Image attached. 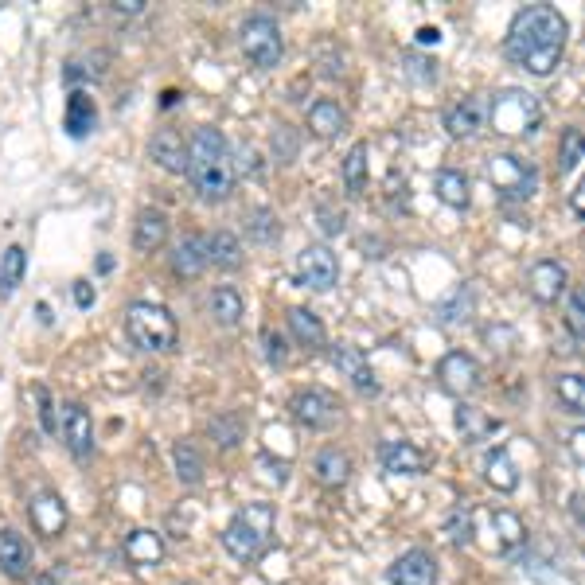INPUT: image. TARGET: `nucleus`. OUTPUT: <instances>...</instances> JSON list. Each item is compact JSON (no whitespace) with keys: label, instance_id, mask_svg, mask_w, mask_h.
<instances>
[{"label":"nucleus","instance_id":"f3484780","mask_svg":"<svg viewBox=\"0 0 585 585\" xmlns=\"http://www.w3.org/2000/svg\"><path fill=\"white\" fill-rule=\"evenodd\" d=\"M28 515H32V527L43 539H59L67 531V504L55 492H39L32 507H28Z\"/></svg>","mask_w":585,"mask_h":585},{"label":"nucleus","instance_id":"864d4df0","mask_svg":"<svg viewBox=\"0 0 585 585\" xmlns=\"http://www.w3.org/2000/svg\"><path fill=\"white\" fill-rule=\"evenodd\" d=\"M36 585H59V582H55V574H39Z\"/></svg>","mask_w":585,"mask_h":585},{"label":"nucleus","instance_id":"ddd939ff","mask_svg":"<svg viewBox=\"0 0 585 585\" xmlns=\"http://www.w3.org/2000/svg\"><path fill=\"white\" fill-rule=\"evenodd\" d=\"M390 582L394 585H437V558L422 550V546H414V550H406L394 566H390Z\"/></svg>","mask_w":585,"mask_h":585},{"label":"nucleus","instance_id":"20e7f679","mask_svg":"<svg viewBox=\"0 0 585 585\" xmlns=\"http://www.w3.org/2000/svg\"><path fill=\"white\" fill-rule=\"evenodd\" d=\"M125 332L141 351H172L180 344L176 316L156 301H133L125 312Z\"/></svg>","mask_w":585,"mask_h":585},{"label":"nucleus","instance_id":"dca6fc26","mask_svg":"<svg viewBox=\"0 0 585 585\" xmlns=\"http://www.w3.org/2000/svg\"><path fill=\"white\" fill-rule=\"evenodd\" d=\"M445 133L453 137V141H472L480 129H484V102H476V98H461V102H453L449 110H445Z\"/></svg>","mask_w":585,"mask_h":585},{"label":"nucleus","instance_id":"7c9ffc66","mask_svg":"<svg viewBox=\"0 0 585 585\" xmlns=\"http://www.w3.org/2000/svg\"><path fill=\"white\" fill-rule=\"evenodd\" d=\"M207 258L219 266V270H238L242 266V242L231 231H215L207 238Z\"/></svg>","mask_w":585,"mask_h":585},{"label":"nucleus","instance_id":"e433bc0d","mask_svg":"<svg viewBox=\"0 0 585 585\" xmlns=\"http://www.w3.org/2000/svg\"><path fill=\"white\" fill-rule=\"evenodd\" d=\"M344 184H348L351 195L367 192V141L351 145L348 156H344Z\"/></svg>","mask_w":585,"mask_h":585},{"label":"nucleus","instance_id":"5fc2aeb1","mask_svg":"<svg viewBox=\"0 0 585 585\" xmlns=\"http://www.w3.org/2000/svg\"><path fill=\"white\" fill-rule=\"evenodd\" d=\"M180 585H192V582H180Z\"/></svg>","mask_w":585,"mask_h":585},{"label":"nucleus","instance_id":"2f4dec72","mask_svg":"<svg viewBox=\"0 0 585 585\" xmlns=\"http://www.w3.org/2000/svg\"><path fill=\"white\" fill-rule=\"evenodd\" d=\"M242 312H246V301H242V293H238L234 285H219V289L211 293V316H215L223 328H234V324L242 320Z\"/></svg>","mask_w":585,"mask_h":585},{"label":"nucleus","instance_id":"bb28decb","mask_svg":"<svg viewBox=\"0 0 585 585\" xmlns=\"http://www.w3.org/2000/svg\"><path fill=\"white\" fill-rule=\"evenodd\" d=\"M457 429H461V437H465L468 445H476V441H488V437L500 429V422H496L488 410L461 402V406H457Z\"/></svg>","mask_w":585,"mask_h":585},{"label":"nucleus","instance_id":"3c124183","mask_svg":"<svg viewBox=\"0 0 585 585\" xmlns=\"http://www.w3.org/2000/svg\"><path fill=\"white\" fill-rule=\"evenodd\" d=\"M570 207H574V215H582V211H585V188H582V184L570 192Z\"/></svg>","mask_w":585,"mask_h":585},{"label":"nucleus","instance_id":"4c0bfd02","mask_svg":"<svg viewBox=\"0 0 585 585\" xmlns=\"http://www.w3.org/2000/svg\"><path fill=\"white\" fill-rule=\"evenodd\" d=\"M585 160V137H582V129H566L562 133V145H558V172L562 176H570V172H578V164Z\"/></svg>","mask_w":585,"mask_h":585},{"label":"nucleus","instance_id":"a19ab883","mask_svg":"<svg viewBox=\"0 0 585 585\" xmlns=\"http://www.w3.org/2000/svg\"><path fill=\"white\" fill-rule=\"evenodd\" d=\"M585 301H582V289L578 285H570L566 289V328H570V336L574 340H582L585 336Z\"/></svg>","mask_w":585,"mask_h":585},{"label":"nucleus","instance_id":"c85d7f7f","mask_svg":"<svg viewBox=\"0 0 585 585\" xmlns=\"http://www.w3.org/2000/svg\"><path fill=\"white\" fill-rule=\"evenodd\" d=\"M433 192L445 207H468V176L461 168H441L433 176Z\"/></svg>","mask_w":585,"mask_h":585},{"label":"nucleus","instance_id":"79ce46f5","mask_svg":"<svg viewBox=\"0 0 585 585\" xmlns=\"http://www.w3.org/2000/svg\"><path fill=\"white\" fill-rule=\"evenodd\" d=\"M437 316L445 320V324H465L468 316H472V293L468 289H461V293H453L441 309H437Z\"/></svg>","mask_w":585,"mask_h":585},{"label":"nucleus","instance_id":"a18cd8bd","mask_svg":"<svg viewBox=\"0 0 585 585\" xmlns=\"http://www.w3.org/2000/svg\"><path fill=\"white\" fill-rule=\"evenodd\" d=\"M36 398H39V418H43V429L47 433H55V402H51V394L43 387H36Z\"/></svg>","mask_w":585,"mask_h":585},{"label":"nucleus","instance_id":"c756f323","mask_svg":"<svg viewBox=\"0 0 585 585\" xmlns=\"http://www.w3.org/2000/svg\"><path fill=\"white\" fill-rule=\"evenodd\" d=\"M554 398L562 402V410L570 418H582L585 414V379L578 371H566V375H554Z\"/></svg>","mask_w":585,"mask_h":585},{"label":"nucleus","instance_id":"603ef678","mask_svg":"<svg viewBox=\"0 0 585 585\" xmlns=\"http://www.w3.org/2000/svg\"><path fill=\"white\" fill-rule=\"evenodd\" d=\"M582 441H585V433L582 429H574V433H570V453H574V461H582Z\"/></svg>","mask_w":585,"mask_h":585},{"label":"nucleus","instance_id":"6e6552de","mask_svg":"<svg viewBox=\"0 0 585 585\" xmlns=\"http://www.w3.org/2000/svg\"><path fill=\"white\" fill-rule=\"evenodd\" d=\"M293 418L305 429H332L340 422V398L324 387H305L289 398Z\"/></svg>","mask_w":585,"mask_h":585},{"label":"nucleus","instance_id":"58836bf2","mask_svg":"<svg viewBox=\"0 0 585 585\" xmlns=\"http://www.w3.org/2000/svg\"><path fill=\"white\" fill-rule=\"evenodd\" d=\"M207 429H211V437L219 441V449H234V445L242 441V433H246V422H242V414H231V410H227V414H215Z\"/></svg>","mask_w":585,"mask_h":585},{"label":"nucleus","instance_id":"f03ea898","mask_svg":"<svg viewBox=\"0 0 585 585\" xmlns=\"http://www.w3.org/2000/svg\"><path fill=\"white\" fill-rule=\"evenodd\" d=\"M188 176H192V188L203 203L231 199L238 168H234L231 145H227V137L219 129L199 125L192 133V145H188Z\"/></svg>","mask_w":585,"mask_h":585},{"label":"nucleus","instance_id":"c9c22d12","mask_svg":"<svg viewBox=\"0 0 585 585\" xmlns=\"http://www.w3.org/2000/svg\"><path fill=\"white\" fill-rule=\"evenodd\" d=\"M172 465H176V476L184 484H199L203 480V453L195 449L192 441H176L172 445Z\"/></svg>","mask_w":585,"mask_h":585},{"label":"nucleus","instance_id":"9b49d317","mask_svg":"<svg viewBox=\"0 0 585 585\" xmlns=\"http://www.w3.org/2000/svg\"><path fill=\"white\" fill-rule=\"evenodd\" d=\"M527 289H531V297H535L539 305H554V301L566 297V289H570V273H566L562 262L543 258V262H535V266L527 270Z\"/></svg>","mask_w":585,"mask_h":585},{"label":"nucleus","instance_id":"cd10ccee","mask_svg":"<svg viewBox=\"0 0 585 585\" xmlns=\"http://www.w3.org/2000/svg\"><path fill=\"white\" fill-rule=\"evenodd\" d=\"M484 480L496 488V492H515L519 488V468L511 461L507 449H492L488 461H484Z\"/></svg>","mask_w":585,"mask_h":585},{"label":"nucleus","instance_id":"aec40b11","mask_svg":"<svg viewBox=\"0 0 585 585\" xmlns=\"http://www.w3.org/2000/svg\"><path fill=\"white\" fill-rule=\"evenodd\" d=\"M0 570L12 578V582H24L32 574V546L24 535L16 531H0Z\"/></svg>","mask_w":585,"mask_h":585},{"label":"nucleus","instance_id":"423d86ee","mask_svg":"<svg viewBox=\"0 0 585 585\" xmlns=\"http://www.w3.org/2000/svg\"><path fill=\"white\" fill-rule=\"evenodd\" d=\"M238 47H242V55L250 59V67H258V71H273V67L281 63V51H285L281 28L273 24L270 16H262V12L242 20V28H238Z\"/></svg>","mask_w":585,"mask_h":585},{"label":"nucleus","instance_id":"0eeeda50","mask_svg":"<svg viewBox=\"0 0 585 585\" xmlns=\"http://www.w3.org/2000/svg\"><path fill=\"white\" fill-rule=\"evenodd\" d=\"M484 172H488L492 188L504 195V199H531L535 188H539V172H535V164L523 160V156H515V153L488 156Z\"/></svg>","mask_w":585,"mask_h":585},{"label":"nucleus","instance_id":"b1692460","mask_svg":"<svg viewBox=\"0 0 585 585\" xmlns=\"http://www.w3.org/2000/svg\"><path fill=\"white\" fill-rule=\"evenodd\" d=\"M312 472H316V480L324 484V488H344L351 476V461L344 449H336V445H328V449H320L316 457H312Z\"/></svg>","mask_w":585,"mask_h":585},{"label":"nucleus","instance_id":"1a4fd4ad","mask_svg":"<svg viewBox=\"0 0 585 585\" xmlns=\"http://www.w3.org/2000/svg\"><path fill=\"white\" fill-rule=\"evenodd\" d=\"M297 277H301V285L324 293V289L336 285L340 262H336V254H332L324 242H309V246H301V254H297Z\"/></svg>","mask_w":585,"mask_h":585},{"label":"nucleus","instance_id":"49530a36","mask_svg":"<svg viewBox=\"0 0 585 585\" xmlns=\"http://www.w3.org/2000/svg\"><path fill=\"white\" fill-rule=\"evenodd\" d=\"M273 137L281 141V153L273 156V160H285V164H289L293 153H297V145H293V129H289V125H277V133H273Z\"/></svg>","mask_w":585,"mask_h":585},{"label":"nucleus","instance_id":"a878e982","mask_svg":"<svg viewBox=\"0 0 585 585\" xmlns=\"http://www.w3.org/2000/svg\"><path fill=\"white\" fill-rule=\"evenodd\" d=\"M63 125H67L71 137L94 133V125H98V106H94V98H90L86 90H75V94L67 98V117H63Z\"/></svg>","mask_w":585,"mask_h":585},{"label":"nucleus","instance_id":"37998d69","mask_svg":"<svg viewBox=\"0 0 585 585\" xmlns=\"http://www.w3.org/2000/svg\"><path fill=\"white\" fill-rule=\"evenodd\" d=\"M316 219H320V231L324 234H344V227H348L344 207H332V203H320L316 207Z\"/></svg>","mask_w":585,"mask_h":585},{"label":"nucleus","instance_id":"a211bd4d","mask_svg":"<svg viewBox=\"0 0 585 585\" xmlns=\"http://www.w3.org/2000/svg\"><path fill=\"white\" fill-rule=\"evenodd\" d=\"M168 231H172L168 215H164L160 207H145V211L137 215V223H133V246H137L141 254H156V250L168 242Z\"/></svg>","mask_w":585,"mask_h":585},{"label":"nucleus","instance_id":"c03bdc74","mask_svg":"<svg viewBox=\"0 0 585 585\" xmlns=\"http://www.w3.org/2000/svg\"><path fill=\"white\" fill-rule=\"evenodd\" d=\"M262 344H266V359H270L273 367H285V363H289V351H285V340H281V332L266 328V332H262Z\"/></svg>","mask_w":585,"mask_h":585},{"label":"nucleus","instance_id":"de8ad7c7","mask_svg":"<svg viewBox=\"0 0 585 585\" xmlns=\"http://www.w3.org/2000/svg\"><path fill=\"white\" fill-rule=\"evenodd\" d=\"M94 301H98L94 285H90V281H78V285H75V305H78V309H90Z\"/></svg>","mask_w":585,"mask_h":585},{"label":"nucleus","instance_id":"f257e3e1","mask_svg":"<svg viewBox=\"0 0 585 585\" xmlns=\"http://www.w3.org/2000/svg\"><path fill=\"white\" fill-rule=\"evenodd\" d=\"M566 39H570V28H566V16L550 4H531L523 12H515L511 28H507V59L515 67H523L527 75H554V67L562 63L566 55Z\"/></svg>","mask_w":585,"mask_h":585},{"label":"nucleus","instance_id":"f704fd0d","mask_svg":"<svg viewBox=\"0 0 585 585\" xmlns=\"http://www.w3.org/2000/svg\"><path fill=\"white\" fill-rule=\"evenodd\" d=\"M492 527H496V550H515V546L527 539V527L515 511H492Z\"/></svg>","mask_w":585,"mask_h":585},{"label":"nucleus","instance_id":"09e8293b","mask_svg":"<svg viewBox=\"0 0 585 585\" xmlns=\"http://www.w3.org/2000/svg\"><path fill=\"white\" fill-rule=\"evenodd\" d=\"M145 8V0H117L114 4V12H125V16H137Z\"/></svg>","mask_w":585,"mask_h":585},{"label":"nucleus","instance_id":"2eb2a0df","mask_svg":"<svg viewBox=\"0 0 585 585\" xmlns=\"http://www.w3.org/2000/svg\"><path fill=\"white\" fill-rule=\"evenodd\" d=\"M149 156L164 172H172V176L188 172V145H184V137L176 129H156L153 141H149Z\"/></svg>","mask_w":585,"mask_h":585},{"label":"nucleus","instance_id":"412c9836","mask_svg":"<svg viewBox=\"0 0 585 585\" xmlns=\"http://www.w3.org/2000/svg\"><path fill=\"white\" fill-rule=\"evenodd\" d=\"M379 461L387 472H398V476H422L426 472V453L414 449L410 441H383L379 445Z\"/></svg>","mask_w":585,"mask_h":585},{"label":"nucleus","instance_id":"473e14b6","mask_svg":"<svg viewBox=\"0 0 585 585\" xmlns=\"http://www.w3.org/2000/svg\"><path fill=\"white\" fill-rule=\"evenodd\" d=\"M246 234L258 242V246H277L281 242V219L273 215L270 207H254L246 215Z\"/></svg>","mask_w":585,"mask_h":585},{"label":"nucleus","instance_id":"6ab92c4d","mask_svg":"<svg viewBox=\"0 0 585 585\" xmlns=\"http://www.w3.org/2000/svg\"><path fill=\"white\" fill-rule=\"evenodd\" d=\"M211 266V258H207V238L203 234H184L180 242H176V250H172V273L176 277H199V273Z\"/></svg>","mask_w":585,"mask_h":585},{"label":"nucleus","instance_id":"393cba45","mask_svg":"<svg viewBox=\"0 0 585 585\" xmlns=\"http://www.w3.org/2000/svg\"><path fill=\"white\" fill-rule=\"evenodd\" d=\"M285 320H289V332H293V340H297L301 348H309V351L328 348V332H324L320 316L312 309H289Z\"/></svg>","mask_w":585,"mask_h":585},{"label":"nucleus","instance_id":"4be33fe9","mask_svg":"<svg viewBox=\"0 0 585 585\" xmlns=\"http://www.w3.org/2000/svg\"><path fill=\"white\" fill-rule=\"evenodd\" d=\"M309 129L320 137V141H332V137H340L344 129H348V114H344V106L340 102H332V98H316L309 106Z\"/></svg>","mask_w":585,"mask_h":585},{"label":"nucleus","instance_id":"4468645a","mask_svg":"<svg viewBox=\"0 0 585 585\" xmlns=\"http://www.w3.org/2000/svg\"><path fill=\"white\" fill-rule=\"evenodd\" d=\"M332 367H336L340 375H348L351 387L359 390V394H379V379H375V371L367 367V355L359 348L336 344V348H332Z\"/></svg>","mask_w":585,"mask_h":585},{"label":"nucleus","instance_id":"39448f33","mask_svg":"<svg viewBox=\"0 0 585 585\" xmlns=\"http://www.w3.org/2000/svg\"><path fill=\"white\" fill-rule=\"evenodd\" d=\"M484 121H492V129L504 137H523L543 121V106L527 90H504L484 106Z\"/></svg>","mask_w":585,"mask_h":585},{"label":"nucleus","instance_id":"5701e85b","mask_svg":"<svg viewBox=\"0 0 585 585\" xmlns=\"http://www.w3.org/2000/svg\"><path fill=\"white\" fill-rule=\"evenodd\" d=\"M121 550H125V558L133 566H156L164 558V539H160V531H153V527H137V531L125 535Z\"/></svg>","mask_w":585,"mask_h":585},{"label":"nucleus","instance_id":"7ed1b4c3","mask_svg":"<svg viewBox=\"0 0 585 585\" xmlns=\"http://www.w3.org/2000/svg\"><path fill=\"white\" fill-rule=\"evenodd\" d=\"M273 523H277L273 504H246L242 511H234V519L227 523L223 550L231 554L234 562H242V566L258 562L273 539Z\"/></svg>","mask_w":585,"mask_h":585},{"label":"nucleus","instance_id":"f8f14e48","mask_svg":"<svg viewBox=\"0 0 585 585\" xmlns=\"http://www.w3.org/2000/svg\"><path fill=\"white\" fill-rule=\"evenodd\" d=\"M59 433H63V441H67V449L75 457H90V449H94V422H90V410L82 402H63Z\"/></svg>","mask_w":585,"mask_h":585},{"label":"nucleus","instance_id":"72a5a7b5","mask_svg":"<svg viewBox=\"0 0 585 585\" xmlns=\"http://www.w3.org/2000/svg\"><path fill=\"white\" fill-rule=\"evenodd\" d=\"M24 270H28L24 246H8V250L0 254V297H12V293H16V285L24 281Z\"/></svg>","mask_w":585,"mask_h":585},{"label":"nucleus","instance_id":"8fccbe9b","mask_svg":"<svg viewBox=\"0 0 585 585\" xmlns=\"http://www.w3.org/2000/svg\"><path fill=\"white\" fill-rule=\"evenodd\" d=\"M418 43H422V47H437V43H441V28H422V32H418Z\"/></svg>","mask_w":585,"mask_h":585},{"label":"nucleus","instance_id":"9d476101","mask_svg":"<svg viewBox=\"0 0 585 585\" xmlns=\"http://www.w3.org/2000/svg\"><path fill=\"white\" fill-rule=\"evenodd\" d=\"M437 379H441V387L449 390V394L465 398L472 390H480L484 371H480V363H476L468 351H449V355L437 363Z\"/></svg>","mask_w":585,"mask_h":585},{"label":"nucleus","instance_id":"ea45409f","mask_svg":"<svg viewBox=\"0 0 585 585\" xmlns=\"http://www.w3.org/2000/svg\"><path fill=\"white\" fill-rule=\"evenodd\" d=\"M445 535L453 546H465L472 539V511L468 507H453L449 519H445Z\"/></svg>","mask_w":585,"mask_h":585}]
</instances>
